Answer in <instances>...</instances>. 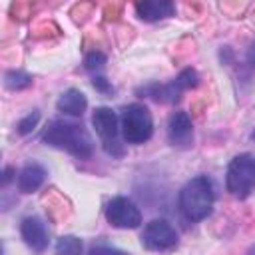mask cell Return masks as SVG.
Wrapping results in <instances>:
<instances>
[{
  "label": "cell",
  "mask_w": 255,
  "mask_h": 255,
  "mask_svg": "<svg viewBox=\"0 0 255 255\" xmlns=\"http://www.w3.org/2000/svg\"><path fill=\"white\" fill-rule=\"evenodd\" d=\"M42 139H44V143L64 149L80 159H88L94 151V141H92L90 133L82 126L66 122V120H54L46 128Z\"/></svg>",
  "instance_id": "1"
},
{
  "label": "cell",
  "mask_w": 255,
  "mask_h": 255,
  "mask_svg": "<svg viewBox=\"0 0 255 255\" xmlns=\"http://www.w3.org/2000/svg\"><path fill=\"white\" fill-rule=\"evenodd\" d=\"M179 209L189 221L205 219L213 209V185L205 175L189 179L179 193Z\"/></svg>",
  "instance_id": "2"
},
{
  "label": "cell",
  "mask_w": 255,
  "mask_h": 255,
  "mask_svg": "<svg viewBox=\"0 0 255 255\" xmlns=\"http://www.w3.org/2000/svg\"><path fill=\"white\" fill-rule=\"evenodd\" d=\"M153 133V120L143 104H129L122 112V135L128 143L139 145Z\"/></svg>",
  "instance_id": "3"
},
{
  "label": "cell",
  "mask_w": 255,
  "mask_h": 255,
  "mask_svg": "<svg viewBox=\"0 0 255 255\" xmlns=\"http://www.w3.org/2000/svg\"><path fill=\"white\" fill-rule=\"evenodd\" d=\"M225 183H227V191L233 197L245 199L255 187V157L249 153L235 155L227 167Z\"/></svg>",
  "instance_id": "4"
},
{
  "label": "cell",
  "mask_w": 255,
  "mask_h": 255,
  "mask_svg": "<svg viewBox=\"0 0 255 255\" xmlns=\"http://www.w3.org/2000/svg\"><path fill=\"white\" fill-rule=\"evenodd\" d=\"M92 124L96 133L104 145V149L112 155H122V145L118 139V118L110 108H98L92 116Z\"/></svg>",
  "instance_id": "5"
},
{
  "label": "cell",
  "mask_w": 255,
  "mask_h": 255,
  "mask_svg": "<svg viewBox=\"0 0 255 255\" xmlns=\"http://www.w3.org/2000/svg\"><path fill=\"white\" fill-rule=\"evenodd\" d=\"M141 245L149 251H167L177 245V233L165 219H151L143 227Z\"/></svg>",
  "instance_id": "6"
},
{
  "label": "cell",
  "mask_w": 255,
  "mask_h": 255,
  "mask_svg": "<svg viewBox=\"0 0 255 255\" xmlns=\"http://www.w3.org/2000/svg\"><path fill=\"white\" fill-rule=\"evenodd\" d=\"M106 219L118 229H135L141 223V213L131 199L114 197L106 205Z\"/></svg>",
  "instance_id": "7"
},
{
  "label": "cell",
  "mask_w": 255,
  "mask_h": 255,
  "mask_svg": "<svg viewBox=\"0 0 255 255\" xmlns=\"http://www.w3.org/2000/svg\"><path fill=\"white\" fill-rule=\"evenodd\" d=\"M169 141L177 147H189L193 141V124L185 112H175L169 118Z\"/></svg>",
  "instance_id": "8"
},
{
  "label": "cell",
  "mask_w": 255,
  "mask_h": 255,
  "mask_svg": "<svg viewBox=\"0 0 255 255\" xmlns=\"http://www.w3.org/2000/svg\"><path fill=\"white\" fill-rule=\"evenodd\" d=\"M22 239L26 241V245L32 249V251H44L48 247V231H46V225L40 217L32 215V217H26L22 221Z\"/></svg>",
  "instance_id": "9"
},
{
  "label": "cell",
  "mask_w": 255,
  "mask_h": 255,
  "mask_svg": "<svg viewBox=\"0 0 255 255\" xmlns=\"http://www.w3.org/2000/svg\"><path fill=\"white\" fill-rule=\"evenodd\" d=\"M135 12L141 20L155 22V20L171 16L173 14V4L167 2V0H145V2L135 4Z\"/></svg>",
  "instance_id": "10"
},
{
  "label": "cell",
  "mask_w": 255,
  "mask_h": 255,
  "mask_svg": "<svg viewBox=\"0 0 255 255\" xmlns=\"http://www.w3.org/2000/svg\"><path fill=\"white\" fill-rule=\"evenodd\" d=\"M56 108H58L62 114H66V116L80 118V116L86 112V108H88V100H86V96H84L80 90H74V88H72V90L64 92V94L58 98Z\"/></svg>",
  "instance_id": "11"
},
{
  "label": "cell",
  "mask_w": 255,
  "mask_h": 255,
  "mask_svg": "<svg viewBox=\"0 0 255 255\" xmlns=\"http://www.w3.org/2000/svg\"><path fill=\"white\" fill-rule=\"evenodd\" d=\"M44 179H46V169L40 163H28L18 173V189L22 193H32L44 183Z\"/></svg>",
  "instance_id": "12"
},
{
  "label": "cell",
  "mask_w": 255,
  "mask_h": 255,
  "mask_svg": "<svg viewBox=\"0 0 255 255\" xmlns=\"http://www.w3.org/2000/svg\"><path fill=\"white\" fill-rule=\"evenodd\" d=\"M82 241L74 235H64L56 243V255H82Z\"/></svg>",
  "instance_id": "13"
},
{
  "label": "cell",
  "mask_w": 255,
  "mask_h": 255,
  "mask_svg": "<svg viewBox=\"0 0 255 255\" xmlns=\"http://www.w3.org/2000/svg\"><path fill=\"white\" fill-rule=\"evenodd\" d=\"M4 84H6L8 90H24L32 84V76H28L20 70H10L4 76Z\"/></svg>",
  "instance_id": "14"
},
{
  "label": "cell",
  "mask_w": 255,
  "mask_h": 255,
  "mask_svg": "<svg viewBox=\"0 0 255 255\" xmlns=\"http://www.w3.org/2000/svg\"><path fill=\"white\" fill-rule=\"evenodd\" d=\"M175 86L183 92V90H189V88H195L197 84H199V78H197V72L195 70H191V68H187V70H183L175 80Z\"/></svg>",
  "instance_id": "15"
},
{
  "label": "cell",
  "mask_w": 255,
  "mask_h": 255,
  "mask_svg": "<svg viewBox=\"0 0 255 255\" xmlns=\"http://www.w3.org/2000/svg\"><path fill=\"white\" fill-rule=\"evenodd\" d=\"M84 64H86V70H90V72H98V70H102L104 64H106V56H104L102 52H90V54L86 56Z\"/></svg>",
  "instance_id": "16"
},
{
  "label": "cell",
  "mask_w": 255,
  "mask_h": 255,
  "mask_svg": "<svg viewBox=\"0 0 255 255\" xmlns=\"http://www.w3.org/2000/svg\"><path fill=\"white\" fill-rule=\"evenodd\" d=\"M38 120H40V112H32V114H28L24 120H20V124H18V131H20L22 135L30 133V131L38 126Z\"/></svg>",
  "instance_id": "17"
},
{
  "label": "cell",
  "mask_w": 255,
  "mask_h": 255,
  "mask_svg": "<svg viewBox=\"0 0 255 255\" xmlns=\"http://www.w3.org/2000/svg\"><path fill=\"white\" fill-rule=\"evenodd\" d=\"M90 255H128L116 247H110V245H94L90 249Z\"/></svg>",
  "instance_id": "18"
},
{
  "label": "cell",
  "mask_w": 255,
  "mask_h": 255,
  "mask_svg": "<svg viewBox=\"0 0 255 255\" xmlns=\"http://www.w3.org/2000/svg\"><path fill=\"white\" fill-rule=\"evenodd\" d=\"M94 88H98L100 92H110V90H112V88H110V84L106 82V78H102V76L94 78Z\"/></svg>",
  "instance_id": "19"
},
{
  "label": "cell",
  "mask_w": 255,
  "mask_h": 255,
  "mask_svg": "<svg viewBox=\"0 0 255 255\" xmlns=\"http://www.w3.org/2000/svg\"><path fill=\"white\" fill-rule=\"evenodd\" d=\"M247 60H249V64L255 68V42L251 44V48H249V52H247Z\"/></svg>",
  "instance_id": "20"
},
{
  "label": "cell",
  "mask_w": 255,
  "mask_h": 255,
  "mask_svg": "<svg viewBox=\"0 0 255 255\" xmlns=\"http://www.w3.org/2000/svg\"><path fill=\"white\" fill-rule=\"evenodd\" d=\"M10 177H12V169H10V167H6V171H4V179H2V181H4V183H8V181H10Z\"/></svg>",
  "instance_id": "21"
}]
</instances>
